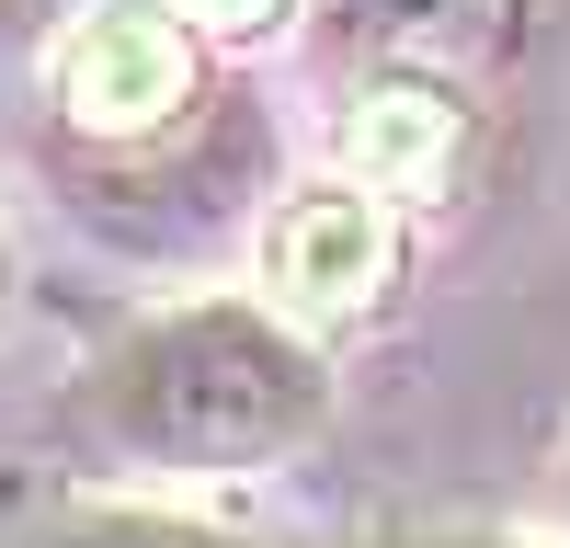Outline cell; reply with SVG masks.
I'll list each match as a JSON object with an SVG mask.
<instances>
[{"label":"cell","instance_id":"obj_1","mask_svg":"<svg viewBox=\"0 0 570 548\" xmlns=\"http://www.w3.org/2000/svg\"><path fill=\"white\" fill-rule=\"evenodd\" d=\"M91 434L149 469H274L331 423V365L263 297H183L91 354Z\"/></svg>","mask_w":570,"mask_h":548},{"label":"cell","instance_id":"obj_2","mask_svg":"<svg viewBox=\"0 0 570 548\" xmlns=\"http://www.w3.org/2000/svg\"><path fill=\"white\" fill-rule=\"evenodd\" d=\"M46 80H58V115L91 149H160L171 126L206 115L217 46L171 12V0H104L46 46Z\"/></svg>","mask_w":570,"mask_h":548},{"label":"cell","instance_id":"obj_3","mask_svg":"<svg viewBox=\"0 0 570 548\" xmlns=\"http://www.w3.org/2000/svg\"><path fill=\"white\" fill-rule=\"evenodd\" d=\"M480 172V115L445 69H365L354 115H343V183L389 206H445Z\"/></svg>","mask_w":570,"mask_h":548},{"label":"cell","instance_id":"obj_4","mask_svg":"<svg viewBox=\"0 0 570 548\" xmlns=\"http://www.w3.org/2000/svg\"><path fill=\"white\" fill-rule=\"evenodd\" d=\"M365 69H502L525 58L537 0H320Z\"/></svg>","mask_w":570,"mask_h":548},{"label":"cell","instance_id":"obj_5","mask_svg":"<svg viewBox=\"0 0 570 548\" xmlns=\"http://www.w3.org/2000/svg\"><path fill=\"white\" fill-rule=\"evenodd\" d=\"M389 252H400V206L365 195V183H320V195H297V206L274 217L263 274L297 309H354L376 274H389Z\"/></svg>","mask_w":570,"mask_h":548},{"label":"cell","instance_id":"obj_6","mask_svg":"<svg viewBox=\"0 0 570 548\" xmlns=\"http://www.w3.org/2000/svg\"><path fill=\"white\" fill-rule=\"evenodd\" d=\"M35 548H263V537L206 526V515H171V502H80V515L35 526Z\"/></svg>","mask_w":570,"mask_h":548},{"label":"cell","instance_id":"obj_7","mask_svg":"<svg viewBox=\"0 0 570 548\" xmlns=\"http://www.w3.org/2000/svg\"><path fill=\"white\" fill-rule=\"evenodd\" d=\"M171 12H183V23H195L206 46H274L285 23H297V12H308V0H171Z\"/></svg>","mask_w":570,"mask_h":548},{"label":"cell","instance_id":"obj_8","mask_svg":"<svg viewBox=\"0 0 570 548\" xmlns=\"http://www.w3.org/2000/svg\"><path fill=\"white\" fill-rule=\"evenodd\" d=\"M80 12H104V0H0V46H35V58H46Z\"/></svg>","mask_w":570,"mask_h":548},{"label":"cell","instance_id":"obj_9","mask_svg":"<svg viewBox=\"0 0 570 548\" xmlns=\"http://www.w3.org/2000/svg\"><path fill=\"white\" fill-rule=\"evenodd\" d=\"M376 548H537V537H491V526H434V537H376Z\"/></svg>","mask_w":570,"mask_h":548},{"label":"cell","instance_id":"obj_10","mask_svg":"<svg viewBox=\"0 0 570 548\" xmlns=\"http://www.w3.org/2000/svg\"><path fill=\"white\" fill-rule=\"evenodd\" d=\"M0 297H12V241H0Z\"/></svg>","mask_w":570,"mask_h":548},{"label":"cell","instance_id":"obj_11","mask_svg":"<svg viewBox=\"0 0 570 548\" xmlns=\"http://www.w3.org/2000/svg\"><path fill=\"white\" fill-rule=\"evenodd\" d=\"M559 502H570V457H559Z\"/></svg>","mask_w":570,"mask_h":548}]
</instances>
